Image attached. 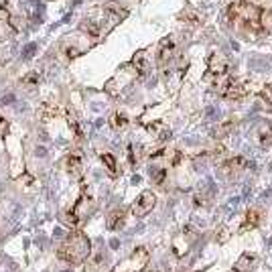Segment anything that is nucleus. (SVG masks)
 I'll return each instance as SVG.
<instances>
[{"mask_svg": "<svg viewBox=\"0 0 272 272\" xmlns=\"http://www.w3.org/2000/svg\"><path fill=\"white\" fill-rule=\"evenodd\" d=\"M228 18L236 22L242 33L248 37H262L272 31V10L268 6V0L232 2L228 8Z\"/></svg>", "mask_w": 272, "mask_h": 272, "instance_id": "nucleus-1", "label": "nucleus"}, {"mask_svg": "<svg viewBox=\"0 0 272 272\" xmlns=\"http://www.w3.org/2000/svg\"><path fill=\"white\" fill-rule=\"evenodd\" d=\"M92 254V242L83 232H71L59 248V258L69 264H83Z\"/></svg>", "mask_w": 272, "mask_h": 272, "instance_id": "nucleus-2", "label": "nucleus"}, {"mask_svg": "<svg viewBox=\"0 0 272 272\" xmlns=\"http://www.w3.org/2000/svg\"><path fill=\"white\" fill-rule=\"evenodd\" d=\"M155 205H157V195L153 191H142L136 197V201L132 203L130 211H132L134 218H144V216H148L150 211L155 209Z\"/></svg>", "mask_w": 272, "mask_h": 272, "instance_id": "nucleus-3", "label": "nucleus"}, {"mask_svg": "<svg viewBox=\"0 0 272 272\" xmlns=\"http://www.w3.org/2000/svg\"><path fill=\"white\" fill-rule=\"evenodd\" d=\"M230 73V61L222 55V53H214L207 61V75L205 79H214V77H222Z\"/></svg>", "mask_w": 272, "mask_h": 272, "instance_id": "nucleus-4", "label": "nucleus"}, {"mask_svg": "<svg viewBox=\"0 0 272 272\" xmlns=\"http://www.w3.org/2000/svg\"><path fill=\"white\" fill-rule=\"evenodd\" d=\"M248 94H250V83L244 81V79H236L234 77V81L228 85V89L224 92V98H228V100H244Z\"/></svg>", "mask_w": 272, "mask_h": 272, "instance_id": "nucleus-5", "label": "nucleus"}, {"mask_svg": "<svg viewBox=\"0 0 272 272\" xmlns=\"http://www.w3.org/2000/svg\"><path fill=\"white\" fill-rule=\"evenodd\" d=\"M175 53H177V43H175V39H173V37H165V39L159 43V63H161V65L169 63L171 59L175 57Z\"/></svg>", "mask_w": 272, "mask_h": 272, "instance_id": "nucleus-6", "label": "nucleus"}, {"mask_svg": "<svg viewBox=\"0 0 272 272\" xmlns=\"http://www.w3.org/2000/svg\"><path fill=\"white\" fill-rule=\"evenodd\" d=\"M260 224H262V209H258V207H252V209H248V211H246L244 222H242V226H240V232L256 230Z\"/></svg>", "mask_w": 272, "mask_h": 272, "instance_id": "nucleus-7", "label": "nucleus"}, {"mask_svg": "<svg viewBox=\"0 0 272 272\" xmlns=\"http://www.w3.org/2000/svg\"><path fill=\"white\" fill-rule=\"evenodd\" d=\"M63 165H65V169H67V173H69L71 177L81 179V175H83V161H81V157H79L77 153L67 155Z\"/></svg>", "mask_w": 272, "mask_h": 272, "instance_id": "nucleus-8", "label": "nucleus"}, {"mask_svg": "<svg viewBox=\"0 0 272 272\" xmlns=\"http://www.w3.org/2000/svg\"><path fill=\"white\" fill-rule=\"evenodd\" d=\"M246 167H248V161L244 157H232L222 165V171L228 175H236V173H242Z\"/></svg>", "mask_w": 272, "mask_h": 272, "instance_id": "nucleus-9", "label": "nucleus"}, {"mask_svg": "<svg viewBox=\"0 0 272 272\" xmlns=\"http://www.w3.org/2000/svg\"><path fill=\"white\" fill-rule=\"evenodd\" d=\"M254 264H256V256L250 254V252H244L238 258V262L234 264V272H252Z\"/></svg>", "mask_w": 272, "mask_h": 272, "instance_id": "nucleus-10", "label": "nucleus"}, {"mask_svg": "<svg viewBox=\"0 0 272 272\" xmlns=\"http://www.w3.org/2000/svg\"><path fill=\"white\" fill-rule=\"evenodd\" d=\"M124 220H126V209H114L112 214L108 216V220H106V224H108V230H120L124 226Z\"/></svg>", "mask_w": 272, "mask_h": 272, "instance_id": "nucleus-11", "label": "nucleus"}, {"mask_svg": "<svg viewBox=\"0 0 272 272\" xmlns=\"http://www.w3.org/2000/svg\"><path fill=\"white\" fill-rule=\"evenodd\" d=\"M146 130H148L150 134H153L157 140H167V138L171 136V130H169L163 122H153V124H148V126H146Z\"/></svg>", "mask_w": 272, "mask_h": 272, "instance_id": "nucleus-12", "label": "nucleus"}, {"mask_svg": "<svg viewBox=\"0 0 272 272\" xmlns=\"http://www.w3.org/2000/svg\"><path fill=\"white\" fill-rule=\"evenodd\" d=\"M179 20H183V22L189 24V26H199V24L203 22V16H201L199 12L187 8V10H183V12H179Z\"/></svg>", "mask_w": 272, "mask_h": 272, "instance_id": "nucleus-13", "label": "nucleus"}, {"mask_svg": "<svg viewBox=\"0 0 272 272\" xmlns=\"http://www.w3.org/2000/svg\"><path fill=\"white\" fill-rule=\"evenodd\" d=\"M258 140H260V146H264V148L272 146V122H266V124L260 126Z\"/></svg>", "mask_w": 272, "mask_h": 272, "instance_id": "nucleus-14", "label": "nucleus"}, {"mask_svg": "<svg viewBox=\"0 0 272 272\" xmlns=\"http://www.w3.org/2000/svg\"><path fill=\"white\" fill-rule=\"evenodd\" d=\"M128 122H130V120H128V116L124 112H114L112 118H110V126L114 130H124L128 126Z\"/></svg>", "mask_w": 272, "mask_h": 272, "instance_id": "nucleus-15", "label": "nucleus"}, {"mask_svg": "<svg viewBox=\"0 0 272 272\" xmlns=\"http://www.w3.org/2000/svg\"><path fill=\"white\" fill-rule=\"evenodd\" d=\"M100 159H102L106 171L110 173V177H116V175H118V161H116V157H114L112 153H102Z\"/></svg>", "mask_w": 272, "mask_h": 272, "instance_id": "nucleus-16", "label": "nucleus"}, {"mask_svg": "<svg viewBox=\"0 0 272 272\" xmlns=\"http://www.w3.org/2000/svg\"><path fill=\"white\" fill-rule=\"evenodd\" d=\"M234 126H236V120H226V122H222L214 130V138H226V136H230V132L234 130Z\"/></svg>", "mask_w": 272, "mask_h": 272, "instance_id": "nucleus-17", "label": "nucleus"}, {"mask_svg": "<svg viewBox=\"0 0 272 272\" xmlns=\"http://www.w3.org/2000/svg\"><path fill=\"white\" fill-rule=\"evenodd\" d=\"M134 67H136V71L142 75V73H146V53L144 51H138V53H134V57H132V61H130Z\"/></svg>", "mask_w": 272, "mask_h": 272, "instance_id": "nucleus-18", "label": "nucleus"}, {"mask_svg": "<svg viewBox=\"0 0 272 272\" xmlns=\"http://www.w3.org/2000/svg\"><path fill=\"white\" fill-rule=\"evenodd\" d=\"M165 177H167V169L165 167H153V169H150V179H153L157 185L165 183Z\"/></svg>", "mask_w": 272, "mask_h": 272, "instance_id": "nucleus-19", "label": "nucleus"}, {"mask_svg": "<svg viewBox=\"0 0 272 272\" xmlns=\"http://www.w3.org/2000/svg\"><path fill=\"white\" fill-rule=\"evenodd\" d=\"M258 98H260L262 102H266V104L272 108V83L260 89V92H258Z\"/></svg>", "mask_w": 272, "mask_h": 272, "instance_id": "nucleus-20", "label": "nucleus"}, {"mask_svg": "<svg viewBox=\"0 0 272 272\" xmlns=\"http://www.w3.org/2000/svg\"><path fill=\"white\" fill-rule=\"evenodd\" d=\"M67 122H69V126L73 128L75 138H81V128H79V124H77V120H75V116H73V114H67Z\"/></svg>", "mask_w": 272, "mask_h": 272, "instance_id": "nucleus-21", "label": "nucleus"}, {"mask_svg": "<svg viewBox=\"0 0 272 272\" xmlns=\"http://www.w3.org/2000/svg\"><path fill=\"white\" fill-rule=\"evenodd\" d=\"M65 55H67V59H75L81 55V49L75 45H65Z\"/></svg>", "mask_w": 272, "mask_h": 272, "instance_id": "nucleus-22", "label": "nucleus"}, {"mask_svg": "<svg viewBox=\"0 0 272 272\" xmlns=\"http://www.w3.org/2000/svg\"><path fill=\"white\" fill-rule=\"evenodd\" d=\"M39 81V75L37 73H31V75H26L24 79H22V83H26V85H35Z\"/></svg>", "mask_w": 272, "mask_h": 272, "instance_id": "nucleus-23", "label": "nucleus"}, {"mask_svg": "<svg viewBox=\"0 0 272 272\" xmlns=\"http://www.w3.org/2000/svg\"><path fill=\"white\" fill-rule=\"evenodd\" d=\"M6 132H8V122H6L2 116H0V138H2Z\"/></svg>", "mask_w": 272, "mask_h": 272, "instance_id": "nucleus-24", "label": "nucleus"}, {"mask_svg": "<svg viewBox=\"0 0 272 272\" xmlns=\"http://www.w3.org/2000/svg\"><path fill=\"white\" fill-rule=\"evenodd\" d=\"M197 272H205V270H197Z\"/></svg>", "mask_w": 272, "mask_h": 272, "instance_id": "nucleus-25", "label": "nucleus"}, {"mask_svg": "<svg viewBox=\"0 0 272 272\" xmlns=\"http://www.w3.org/2000/svg\"><path fill=\"white\" fill-rule=\"evenodd\" d=\"M0 238H2V234H0Z\"/></svg>", "mask_w": 272, "mask_h": 272, "instance_id": "nucleus-26", "label": "nucleus"}]
</instances>
